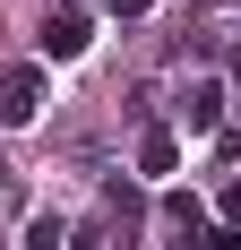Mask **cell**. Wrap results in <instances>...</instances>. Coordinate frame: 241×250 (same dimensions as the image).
I'll return each instance as SVG.
<instances>
[{
	"label": "cell",
	"mask_w": 241,
	"mask_h": 250,
	"mask_svg": "<svg viewBox=\"0 0 241 250\" xmlns=\"http://www.w3.org/2000/svg\"><path fill=\"white\" fill-rule=\"evenodd\" d=\"M43 112V69H9L0 78V129H26Z\"/></svg>",
	"instance_id": "6da1fadb"
},
{
	"label": "cell",
	"mask_w": 241,
	"mask_h": 250,
	"mask_svg": "<svg viewBox=\"0 0 241 250\" xmlns=\"http://www.w3.org/2000/svg\"><path fill=\"white\" fill-rule=\"evenodd\" d=\"M35 43H43V61H78V52L95 43V35H86V18H78V9H52Z\"/></svg>",
	"instance_id": "7a4b0ae2"
},
{
	"label": "cell",
	"mask_w": 241,
	"mask_h": 250,
	"mask_svg": "<svg viewBox=\"0 0 241 250\" xmlns=\"http://www.w3.org/2000/svg\"><path fill=\"white\" fill-rule=\"evenodd\" d=\"M181 121H190V138H207V129L224 121V86H216V78H198V86H190V104H181Z\"/></svg>",
	"instance_id": "3957f363"
},
{
	"label": "cell",
	"mask_w": 241,
	"mask_h": 250,
	"mask_svg": "<svg viewBox=\"0 0 241 250\" xmlns=\"http://www.w3.org/2000/svg\"><path fill=\"white\" fill-rule=\"evenodd\" d=\"M172 164H181V147H172V129H146V138H138V173H155V181H164Z\"/></svg>",
	"instance_id": "277c9868"
},
{
	"label": "cell",
	"mask_w": 241,
	"mask_h": 250,
	"mask_svg": "<svg viewBox=\"0 0 241 250\" xmlns=\"http://www.w3.org/2000/svg\"><path fill=\"white\" fill-rule=\"evenodd\" d=\"M26 250H60V225H52V216H35V225H26Z\"/></svg>",
	"instance_id": "5b68a950"
},
{
	"label": "cell",
	"mask_w": 241,
	"mask_h": 250,
	"mask_svg": "<svg viewBox=\"0 0 241 250\" xmlns=\"http://www.w3.org/2000/svg\"><path fill=\"white\" fill-rule=\"evenodd\" d=\"M207 250H241V225H216V233H207Z\"/></svg>",
	"instance_id": "8992f818"
},
{
	"label": "cell",
	"mask_w": 241,
	"mask_h": 250,
	"mask_svg": "<svg viewBox=\"0 0 241 250\" xmlns=\"http://www.w3.org/2000/svg\"><path fill=\"white\" fill-rule=\"evenodd\" d=\"M146 9H155V0H112V18H146Z\"/></svg>",
	"instance_id": "52a82bcc"
},
{
	"label": "cell",
	"mask_w": 241,
	"mask_h": 250,
	"mask_svg": "<svg viewBox=\"0 0 241 250\" xmlns=\"http://www.w3.org/2000/svg\"><path fill=\"white\" fill-rule=\"evenodd\" d=\"M233 95H241V61H233Z\"/></svg>",
	"instance_id": "ba28073f"
}]
</instances>
